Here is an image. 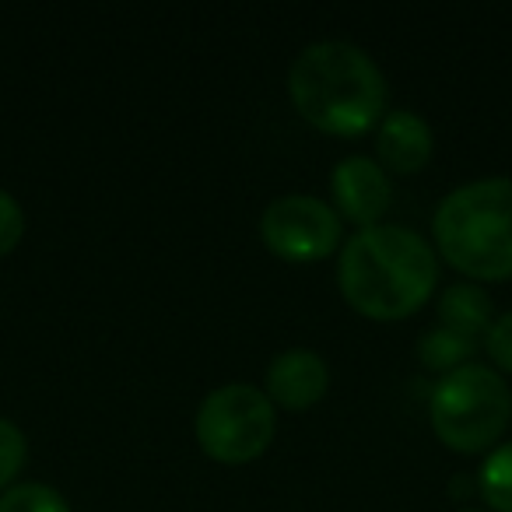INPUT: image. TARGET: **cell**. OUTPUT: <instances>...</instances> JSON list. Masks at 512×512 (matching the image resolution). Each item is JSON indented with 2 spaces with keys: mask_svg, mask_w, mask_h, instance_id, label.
<instances>
[{
  "mask_svg": "<svg viewBox=\"0 0 512 512\" xmlns=\"http://www.w3.org/2000/svg\"><path fill=\"white\" fill-rule=\"evenodd\" d=\"M484 351L498 369L512 376V309L491 323V330L484 334Z\"/></svg>",
  "mask_w": 512,
  "mask_h": 512,
  "instance_id": "16",
  "label": "cell"
},
{
  "mask_svg": "<svg viewBox=\"0 0 512 512\" xmlns=\"http://www.w3.org/2000/svg\"><path fill=\"white\" fill-rule=\"evenodd\" d=\"M0 512H71V505L50 484L25 481L0 495Z\"/></svg>",
  "mask_w": 512,
  "mask_h": 512,
  "instance_id": "13",
  "label": "cell"
},
{
  "mask_svg": "<svg viewBox=\"0 0 512 512\" xmlns=\"http://www.w3.org/2000/svg\"><path fill=\"white\" fill-rule=\"evenodd\" d=\"M439 281V256L404 225H376L355 232L341 249L337 285L358 316L379 323L407 320L428 302Z\"/></svg>",
  "mask_w": 512,
  "mask_h": 512,
  "instance_id": "1",
  "label": "cell"
},
{
  "mask_svg": "<svg viewBox=\"0 0 512 512\" xmlns=\"http://www.w3.org/2000/svg\"><path fill=\"white\" fill-rule=\"evenodd\" d=\"M477 344H481V341L456 334V330H449V327H432L428 334H421L418 358L428 365V369H435V372H442V376H446V372L470 365V358H474Z\"/></svg>",
  "mask_w": 512,
  "mask_h": 512,
  "instance_id": "11",
  "label": "cell"
},
{
  "mask_svg": "<svg viewBox=\"0 0 512 512\" xmlns=\"http://www.w3.org/2000/svg\"><path fill=\"white\" fill-rule=\"evenodd\" d=\"M477 491L495 512H512V442L495 446L477 470Z\"/></svg>",
  "mask_w": 512,
  "mask_h": 512,
  "instance_id": "12",
  "label": "cell"
},
{
  "mask_svg": "<svg viewBox=\"0 0 512 512\" xmlns=\"http://www.w3.org/2000/svg\"><path fill=\"white\" fill-rule=\"evenodd\" d=\"M29 460V439L11 418H0V495L15 488V477L25 470Z\"/></svg>",
  "mask_w": 512,
  "mask_h": 512,
  "instance_id": "14",
  "label": "cell"
},
{
  "mask_svg": "<svg viewBox=\"0 0 512 512\" xmlns=\"http://www.w3.org/2000/svg\"><path fill=\"white\" fill-rule=\"evenodd\" d=\"M495 323L491 313V295L484 292L474 281H460V285H449L439 299V327H449L463 337H474L481 341L484 334Z\"/></svg>",
  "mask_w": 512,
  "mask_h": 512,
  "instance_id": "10",
  "label": "cell"
},
{
  "mask_svg": "<svg viewBox=\"0 0 512 512\" xmlns=\"http://www.w3.org/2000/svg\"><path fill=\"white\" fill-rule=\"evenodd\" d=\"M288 95L306 123L334 137H358L386 116V78L355 43L323 39L292 60Z\"/></svg>",
  "mask_w": 512,
  "mask_h": 512,
  "instance_id": "2",
  "label": "cell"
},
{
  "mask_svg": "<svg viewBox=\"0 0 512 512\" xmlns=\"http://www.w3.org/2000/svg\"><path fill=\"white\" fill-rule=\"evenodd\" d=\"M435 148L432 127L414 109H390L376 130V162L386 172L414 176L428 165Z\"/></svg>",
  "mask_w": 512,
  "mask_h": 512,
  "instance_id": "9",
  "label": "cell"
},
{
  "mask_svg": "<svg viewBox=\"0 0 512 512\" xmlns=\"http://www.w3.org/2000/svg\"><path fill=\"white\" fill-rule=\"evenodd\" d=\"M25 235V211L8 190H0V256H8L11 249L22 242Z\"/></svg>",
  "mask_w": 512,
  "mask_h": 512,
  "instance_id": "15",
  "label": "cell"
},
{
  "mask_svg": "<svg viewBox=\"0 0 512 512\" xmlns=\"http://www.w3.org/2000/svg\"><path fill=\"white\" fill-rule=\"evenodd\" d=\"M435 253L470 281L512 278V179L488 176L442 197L432 218Z\"/></svg>",
  "mask_w": 512,
  "mask_h": 512,
  "instance_id": "3",
  "label": "cell"
},
{
  "mask_svg": "<svg viewBox=\"0 0 512 512\" xmlns=\"http://www.w3.org/2000/svg\"><path fill=\"white\" fill-rule=\"evenodd\" d=\"M193 432L211 460L239 467L267 453L278 432V407L256 386L225 383L200 400Z\"/></svg>",
  "mask_w": 512,
  "mask_h": 512,
  "instance_id": "5",
  "label": "cell"
},
{
  "mask_svg": "<svg viewBox=\"0 0 512 512\" xmlns=\"http://www.w3.org/2000/svg\"><path fill=\"white\" fill-rule=\"evenodd\" d=\"M428 418L442 446L456 453H481L498 446L512 421V390L505 376L488 365H463L435 383Z\"/></svg>",
  "mask_w": 512,
  "mask_h": 512,
  "instance_id": "4",
  "label": "cell"
},
{
  "mask_svg": "<svg viewBox=\"0 0 512 512\" xmlns=\"http://www.w3.org/2000/svg\"><path fill=\"white\" fill-rule=\"evenodd\" d=\"M330 197H334V211L362 232V228H376L390 211L393 179L376 158L348 155L330 172Z\"/></svg>",
  "mask_w": 512,
  "mask_h": 512,
  "instance_id": "7",
  "label": "cell"
},
{
  "mask_svg": "<svg viewBox=\"0 0 512 512\" xmlns=\"http://www.w3.org/2000/svg\"><path fill=\"white\" fill-rule=\"evenodd\" d=\"M341 214L334 204L309 193H288L267 204L260 218V235L267 249L288 264H313L327 260L341 246Z\"/></svg>",
  "mask_w": 512,
  "mask_h": 512,
  "instance_id": "6",
  "label": "cell"
},
{
  "mask_svg": "<svg viewBox=\"0 0 512 512\" xmlns=\"http://www.w3.org/2000/svg\"><path fill=\"white\" fill-rule=\"evenodd\" d=\"M330 390V369L316 351L309 348H292L281 351L267 365V386L264 393L271 397L274 407L285 411H309L313 404H320Z\"/></svg>",
  "mask_w": 512,
  "mask_h": 512,
  "instance_id": "8",
  "label": "cell"
}]
</instances>
